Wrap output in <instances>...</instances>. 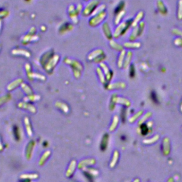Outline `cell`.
Wrapping results in <instances>:
<instances>
[{
    "label": "cell",
    "mask_w": 182,
    "mask_h": 182,
    "mask_svg": "<svg viewBox=\"0 0 182 182\" xmlns=\"http://www.w3.org/2000/svg\"><path fill=\"white\" fill-rule=\"evenodd\" d=\"M125 14V11H120V13L118 14L117 17H116V19H115V24H119L120 22V20L122 19V18H123V17L124 16V14Z\"/></svg>",
    "instance_id": "d4e9b609"
},
{
    "label": "cell",
    "mask_w": 182,
    "mask_h": 182,
    "mask_svg": "<svg viewBox=\"0 0 182 182\" xmlns=\"http://www.w3.org/2000/svg\"><path fill=\"white\" fill-rule=\"evenodd\" d=\"M51 152L50 150H46L45 152L44 153L43 155L41 156V157L39 162H38V164H39L40 166H43L44 164H45V162L47 161V159L50 156H51Z\"/></svg>",
    "instance_id": "52a82bcc"
},
{
    "label": "cell",
    "mask_w": 182,
    "mask_h": 182,
    "mask_svg": "<svg viewBox=\"0 0 182 182\" xmlns=\"http://www.w3.org/2000/svg\"><path fill=\"white\" fill-rule=\"evenodd\" d=\"M132 57V53L131 51H129L128 53H127V56H126L125 61H124L123 63V66L125 67V68H127L129 65V64H130Z\"/></svg>",
    "instance_id": "7c38bea8"
},
{
    "label": "cell",
    "mask_w": 182,
    "mask_h": 182,
    "mask_svg": "<svg viewBox=\"0 0 182 182\" xmlns=\"http://www.w3.org/2000/svg\"><path fill=\"white\" fill-rule=\"evenodd\" d=\"M124 46L127 48H140L141 46V44L139 42H137V41H131V42H127L124 44Z\"/></svg>",
    "instance_id": "8fae6325"
},
{
    "label": "cell",
    "mask_w": 182,
    "mask_h": 182,
    "mask_svg": "<svg viewBox=\"0 0 182 182\" xmlns=\"http://www.w3.org/2000/svg\"><path fill=\"white\" fill-rule=\"evenodd\" d=\"M168 182H174V180H173V179H169V181Z\"/></svg>",
    "instance_id": "d590c367"
},
{
    "label": "cell",
    "mask_w": 182,
    "mask_h": 182,
    "mask_svg": "<svg viewBox=\"0 0 182 182\" xmlns=\"http://www.w3.org/2000/svg\"><path fill=\"white\" fill-rule=\"evenodd\" d=\"M159 135H155L154 137H152V138L150 139H144V141H143V142L144 143V144H152V143L156 142V141L159 139Z\"/></svg>",
    "instance_id": "603a6c76"
},
{
    "label": "cell",
    "mask_w": 182,
    "mask_h": 182,
    "mask_svg": "<svg viewBox=\"0 0 182 182\" xmlns=\"http://www.w3.org/2000/svg\"><path fill=\"white\" fill-rule=\"evenodd\" d=\"M76 166H77L76 161H75V159L71 161V163H70V164H69L68 167L67 171H66V172H65V176H66L68 178L71 177V176L73 175L75 170V168H76Z\"/></svg>",
    "instance_id": "3957f363"
},
{
    "label": "cell",
    "mask_w": 182,
    "mask_h": 182,
    "mask_svg": "<svg viewBox=\"0 0 182 182\" xmlns=\"http://www.w3.org/2000/svg\"><path fill=\"white\" fill-rule=\"evenodd\" d=\"M174 45H176L177 46H180L181 47L182 46V38L181 37H178L174 40Z\"/></svg>",
    "instance_id": "f546056e"
},
{
    "label": "cell",
    "mask_w": 182,
    "mask_h": 182,
    "mask_svg": "<svg viewBox=\"0 0 182 182\" xmlns=\"http://www.w3.org/2000/svg\"><path fill=\"white\" fill-rule=\"evenodd\" d=\"M151 116H152V113H147L146 115H145L144 117H143L142 119L140 120H139V125H141L142 123H144V122L147 120H148L149 117H151Z\"/></svg>",
    "instance_id": "484cf974"
},
{
    "label": "cell",
    "mask_w": 182,
    "mask_h": 182,
    "mask_svg": "<svg viewBox=\"0 0 182 182\" xmlns=\"http://www.w3.org/2000/svg\"><path fill=\"white\" fill-rule=\"evenodd\" d=\"M125 55H126V51H125V50H123V51H121L120 53V58H119V60H118V66H119L120 68H121L122 66H123V63H124V61H125Z\"/></svg>",
    "instance_id": "ac0fdd59"
},
{
    "label": "cell",
    "mask_w": 182,
    "mask_h": 182,
    "mask_svg": "<svg viewBox=\"0 0 182 182\" xmlns=\"http://www.w3.org/2000/svg\"><path fill=\"white\" fill-rule=\"evenodd\" d=\"M164 154H169V150H170V147H169V141L168 138H165L164 139Z\"/></svg>",
    "instance_id": "e0dca14e"
},
{
    "label": "cell",
    "mask_w": 182,
    "mask_h": 182,
    "mask_svg": "<svg viewBox=\"0 0 182 182\" xmlns=\"http://www.w3.org/2000/svg\"><path fill=\"white\" fill-rule=\"evenodd\" d=\"M118 123H119V117H118V116L117 115L114 116L113 123H112V125H110V127L109 129L110 132H113L115 130V128L117 127V126L118 125Z\"/></svg>",
    "instance_id": "2e32d148"
},
{
    "label": "cell",
    "mask_w": 182,
    "mask_h": 182,
    "mask_svg": "<svg viewBox=\"0 0 182 182\" xmlns=\"http://www.w3.org/2000/svg\"><path fill=\"white\" fill-rule=\"evenodd\" d=\"M83 169L86 170V171L89 172V173H90V174H93V176H96V175H98V170L93 169H88V168H86V167L84 168V169Z\"/></svg>",
    "instance_id": "4dcf8cb0"
},
{
    "label": "cell",
    "mask_w": 182,
    "mask_h": 182,
    "mask_svg": "<svg viewBox=\"0 0 182 182\" xmlns=\"http://www.w3.org/2000/svg\"><path fill=\"white\" fill-rule=\"evenodd\" d=\"M2 150H3V144L1 142V140H0V152H2Z\"/></svg>",
    "instance_id": "e575fe53"
},
{
    "label": "cell",
    "mask_w": 182,
    "mask_h": 182,
    "mask_svg": "<svg viewBox=\"0 0 182 182\" xmlns=\"http://www.w3.org/2000/svg\"><path fill=\"white\" fill-rule=\"evenodd\" d=\"M142 113H143V110H140V111H139L138 113L135 114V115H133L132 117L129 118V123H133V122L136 120L137 119V118H138V117H139V116H140L141 115H142Z\"/></svg>",
    "instance_id": "cb8c5ba5"
},
{
    "label": "cell",
    "mask_w": 182,
    "mask_h": 182,
    "mask_svg": "<svg viewBox=\"0 0 182 182\" xmlns=\"http://www.w3.org/2000/svg\"><path fill=\"white\" fill-rule=\"evenodd\" d=\"M139 28V36L142 34L143 32H144V22H140L139 25H137Z\"/></svg>",
    "instance_id": "4316f807"
},
{
    "label": "cell",
    "mask_w": 182,
    "mask_h": 182,
    "mask_svg": "<svg viewBox=\"0 0 182 182\" xmlns=\"http://www.w3.org/2000/svg\"><path fill=\"white\" fill-rule=\"evenodd\" d=\"M118 158H119V152H117V151H115V152H114L113 156V159L111 160V162H110V166L111 168H113L114 166H115L116 163H117Z\"/></svg>",
    "instance_id": "9a60e30c"
},
{
    "label": "cell",
    "mask_w": 182,
    "mask_h": 182,
    "mask_svg": "<svg viewBox=\"0 0 182 182\" xmlns=\"http://www.w3.org/2000/svg\"><path fill=\"white\" fill-rule=\"evenodd\" d=\"M22 89L24 90V92L26 93V94H32V89L28 86V85L22 84Z\"/></svg>",
    "instance_id": "83f0119b"
},
{
    "label": "cell",
    "mask_w": 182,
    "mask_h": 182,
    "mask_svg": "<svg viewBox=\"0 0 182 182\" xmlns=\"http://www.w3.org/2000/svg\"><path fill=\"white\" fill-rule=\"evenodd\" d=\"M126 85L124 83H117L111 84L108 86L109 89H114V88H124Z\"/></svg>",
    "instance_id": "44dd1931"
},
{
    "label": "cell",
    "mask_w": 182,
    "mask_h": 182,
    "mask_svg": "<svg viewBox=\"0 0 182 182\" xmlns=\"http://www.w3.org/2000/svg\"><path fill=\"white\" fill-rule=\"evenodd\" d=\"M24 125H25V128H26V133H27V135H28V136L29 137H32V135H33L32 127V125H31L29 118L28 117H24Z\"/></svg>",
    "instance_id": "8992f818"
},
{
    "label": "cell",
    "mask_w": 182,
    "mask_h": 182,
    "mask_svg": "<svg viewBox=\"0 0 182 182\" xmlns=\"http://www.w3.org/2000/svg\"><path fill=\"white\" fill-rule=\"evenodd\" d=\"M172 33H173L174 34L177 35L179 37L182 38V31L178 29H174L172 30Z\"/></svg>",
    "instance_id": "d6a6232c"
},
{
    "label": "cell",
    "mask_w": 182,
    "mask_h": 182,
    "mask_svg": "<svg viewBox=\"0 0 182 182\" xmlns=\"http://www.w3.org/2000/svg\"><path fill=\"white\" fill-rule=\"evenodd\" d=\"M134 182H139V180L138 179H135V180Z\"/></svg>",
    "instance_id": "8d00e7d4"
},
{
    "label": "cell",
    "mask_w": 182,
    "mask_h": 182,
    "mask_svg": "<svg viewBox=\"0 0 182 182\" xmlns=\"http://www.w3.org/2000/svg\"><path fill=\"white\" fill-rule=\"evenodd\" d=\"M18 106H19V108H22V109H25V110H29L31 113H36V108H35L34 105H31V104L26 103V102H20V103H19Z\"/></svg>",
    "instance_id": "5b68a950"
},
{
    "label": "cell",
    "mask_w": 182,
    "mask_h": 182,
    "mask_svg": "<svg viewBox=\"0 0 182 182\" xmlns=\"http://www.w3.org/2000/svg\"><path fill=\"white\" fill-rule=\"evenodd\" d=\"M139 36V28H138V26H137L134 27V29H133L132 32L130 36H129V41H133L136 40V38L138 37Z\"/></svg>",
    "instance_id": "5bb4252c"
},
{
    "label": "cell",
    "mask_w": 182,
    "mask_h": 182,
    "mask_svg": "<svg viewBox=\"0 0 182 182\" xmlns=\"http://www.w3.org/2000/svg\"><path fill=\"white\" fill-rule=\"evenodd\" d=\"M40 98L39 96H28L26 98H25V100H31V101H36V100H38Z\"/></svg>",
    "instance_id": "1f68e13d"
},
{
    "label": "cell",
    "mask_w": 182,
    "mask_h": 182,
    "mask_svg": "<svg viewBox=\"0 0 182 182\" xmlns=\"http://www.w3.org/2000/svg\"><path fill=\"white\" fill-rule=\"evenodd\" d=\"M98 73H99V77H100V81H101V82H102V83H104L105 82V77H104V75H102V73L101 72V71H100L99 69L98 70Z\"/></svg>",
    "instance_id": "836d02e7"
},
{
    "label": "cell",
    "mask_w": 182,
    "mask_h": 182,
    "mask_svg": "<svg viewBox=\"0 0 182 182\" xmlns=\"http://www.w3.org/2000/svg\"><path fill=\"white\" fill-rule=\"evenodd\" d=\"M21 83H22V80H21V79H18V80H16V81H14V82L11 83V84L9 85V86H8V88H7V89H8L9 90H13V89L16 88L18 86L19 84H21Z\"/></svg>",
    "instance_id": "7402d4cb"
},
{
    "label": "cell",
    "mask_w": 182,
    "mask_h": 182,
    "mask_svg": "<svg viewBox=\"0 0 182 182\" xmlns=\"http://www.w3.org/2000/svg\"><path fill=\"white\" fill-rule=\"evenodd\" d=\"M102 67H103V68L105 70V73L106 75V78H107L108 80H110V73L109 69H108V68L106 66L105 64H102Z\"/></svg>",
    "instance_id": "f1b7e54d"
},
{
    "label": "cell",
    "mask_w": 182,
    "mask_h": 182,
    "mask_svg": "<svg viewBox=\"0 0 182 182\" xmlns=\"http://www.w3.org/2000/svg\"><path fill=\"white\" fill-rule=\"evenodd\" d=\"M156 5H157V8L159 11L162 14H166L167 13V9H166L165 5H164V2L161 0H159L156 3Z\"/></svg>",
    "instance_id": "30bf717a"
},
{
    "label": "cell",
    "mask_w": 182,
    "mask_h": 182,
    "mask_svg": "<svg viewBox=\"0 0 182 182\" xmlns=\"http://www.w3.org/2000/svg\"><path fill=\"white\" fill-rule=\"evenodd\" d=\"M128 27H129V24L127 22L122 23V24L117 27V29L115 31V34H114L115 37L117 38L118 36H120L121 34H123V33L125 31L126 29H127Z\"/></svg>",
    "instance_id": "277c9868"
},
{
    "label": "cell",
    "mask_w": 182,
    "mask_h": 182,
    "mask_svg": "<svg viewBox=\"0 0 182 182\" xmlns=\"http://www.w3.org/2000/svg\"><path fill=\"white\" fill-rule=\"evenodd\" d=\"M181 111L182 112V104H181Z\"/></svg>",
    "instance_id": "74e56055"
},
{
    "label": "cell",
    "mask_w": 182,
    "mask_h": 182,
    "mask_svg": "<svg viewBox=\"0 0 182 182\" xmlns=\"http://www.w3.org/2000/svg\"><path fill=\"white\" fill-rule=\"evenodd\" d=\"M177 18L179 20H182V0H179L178 4Z\"/></svg>",
    "instance_id": "ffe728a7"
},
{
    "label": "cell",
    "mask_w": 182,
    "mask_h": 182,
    "mask_svg": "<svg viewBox=\"0 0 182 182\" xmlns=\"http://www.w3.org/2000/svg\"><path fill=\"white\" fill-rule=\"evenodd\" d=\"M56 106L57 108H61V109L63 110L64 113H68V110H69V108L67 106V105L63 103V102H57L56 103Z\"/></svg>",
    "instance_id": "d6986e66"
},
{
    "label": "cell",
    "mask_w": 182,
    "mask_h": 182,
    "mask_svg": "<svg viewBox=\"0 0 182 182\" xmlns=\"http://www.w3.org/2000/svg\"><path fill=\"white\" fill-rule=\"evenodd\" d=\"M113 102H115V103H120L125 105L126 106H130V102L129 100H127L125 98H119V97H116V98H113Z\"/></svg>",
    "instance_id": "9c48e42d"
},
{
    "label": "cell",
    "mask_w": 182,
    "mask_h": 182,
    "mask_svg": "<svg viewBox=\"0 0 182 182\" xmlns=\"http://www.w3.org/2000/svg\"><path fill=\"white\" fill-rule=\"evenodd\" d=\"M35 145H36V142L35 141H31L27 145L26 149V157L28 160H30L32 157L33 151L34 150Z\"/></svg>",
    "instance_id": "7a4b0ae2"
},
{
    "label": "cell",
    "mask_w": 182,
    "mask_h": 182,
    "mask_svg": "<svg viewBox=\"0 0 182 182\" xmlns=\"http://www.w3.org/2000/svg\"><path fill=\"white\" fill-rule=\"evenodd\" d=\"M38 177L37 174H24L20 175L21 179H36Z\"/></svg>",
    "instance_id": "4fadbf2b"
},
{
    "label": "cell",
    "mask_w": 182,
    "mask_h": 182,
    "mask_svg": "<svg viewBox=\"0 0 182 182\" xmlns=\"http://www.w3.org/2000/svg\"><path fill=\"white\" fill-rule=\"evenodd\" d=\"M143 17H144V12L143 11H139V12L137 14V16L133 20V22H132V27H135L138 25L139 22L142 20Z\"/></svg>",
    "instance_id": "ba28073f"
},
{
    "label": "cell",
    "mask_w": 182,
    "mask_h": 182,
    "mask_svg": "<svg viewBox=\"0 0 182 182\" xmlns=\"http://www.w3.org/2000/svg\"><path fill=\"white\" fill-rule=\"evenodd\" d=\"M96 163V161L95 159L93 158H89V159H85L82 161H80L79 162L78 167V169H84V168L87 167L88 166H91V165H94Z\"/></svg>",
    "instance_id": "6da1fadb"
}]
</instances>
